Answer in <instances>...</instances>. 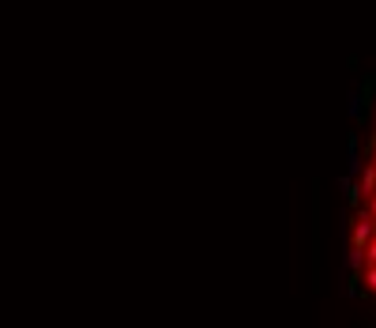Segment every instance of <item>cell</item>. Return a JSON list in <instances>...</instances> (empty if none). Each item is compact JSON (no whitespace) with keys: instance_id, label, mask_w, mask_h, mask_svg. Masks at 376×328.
Here are the masks:
<instances>
[{"instance_id":"cell-1","label":"cell","mask_w":376,"mask_h":328,"mask_svg":"<svg viewBox=\"0 0 376 328\" xmlns=\"http://www.w3.org/2000/svg\"><path fill=\"white\" fill-rule=\"evenodd\" d=\"M365 283H369V291H376V268L369 264V271H365Z\"/></svg>"}]
</instances>
